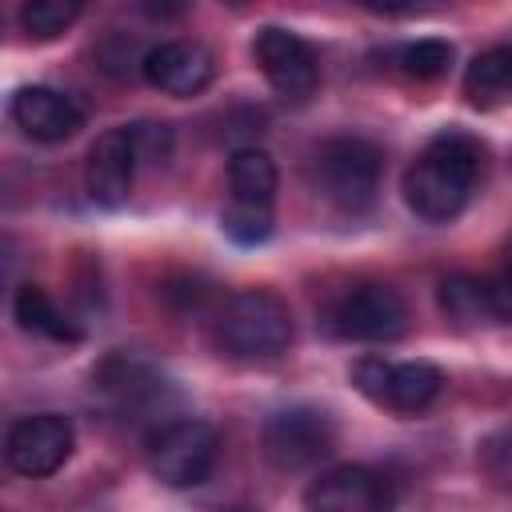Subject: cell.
Returning a JSON list of instances; mask_svg holds the SVG:
<instances>
[{
    "label": "cell",
    "mask_w": 512,
    "mask_h": 512,
    "mask_svg": "<svg viewBox=\"0 0 512 512\" xmlns=\"http://www.w3.org/2000/svg\"><path fill=\"white\" fill-rule=\"evenodd\" d=\"M484 168V144L464 128L436 132L404 172V200L428 224H448L464 212Z\"/></svg>",
    "instance_id": "6da1fadb"
},
{
    "label": "cell",
    "mask_w": 512,
    "mask_h": 512,
    "mask_svg": "<svg viewBox=\"0 0 512 512\" xmlns=\"http://www.w3.org/2000/svg\"><path fill=\"white\" fill-rule=\"evenodd\" d=\"M212 336L232 360H272L292 344V312L276 292L244 288L224 300Z\"/></svg>",
    "instance_id": "7a4b0ae2"
},
{
    "label": "cell",
    "mask_w": 512,
    "mask_h": 512,
    "mask_svg": "<svg viewBox=\"0 0 512 512\" xmlns=\"http://www.w3.org/2000/svg\"><path fill=\"white\" fill-rule=\"evenodd\" d=\"M380 172H384V156L364 136H332L312 152L316 192L352 216L372 208V200L380 192Z\"/></svg>",
    "instance_id": "3957f363"
},
{
    "label": "cell",
    "mask_w": 512,
    "mask_h": 512,
    "mask_svg": "<svg viewBox=\"0 0 512 512\" xmlns=\"http://www.w3.org/2000/svg\"><path fill=\"white\" fill-rule=\"evenodd\" d=\"M216 448H220V436L212 424L192 420V416H176V420H164L148 432L144 452H148V468L160 484L196 488L212 476Z\"/></svg>",
    "instance_id": "277c9868"
},
{
    "label": "cell",
    "mask_w": 512,
    "mask_h": 512,
    "mask_svg": "<svg viewBox=\"0 0 512 512\" xmlns=\"http://www.w3.org/2000/svg\"><path fill=\"white\" fill-rule=\"evenodd\" d=\"M260 444H264V456L272 460V468L300 472L336 448V420L324 408L292 404V408H280L264 420Z\"/></svg>",
    "instance_id": "5b68a950"
},
{
    "label": "cell",
    "mask_w": 512,
    "mask_h": 512,
    "mask_svg": "<svg viewBox=\"0 0 512 512\" xmlns=\"http://www.w3.org/2000/svg\"><path fill=\"white\" fill-rule=\"evenodd\" d=\"M328 328L344 340H396L408 328V308L396 288L364 280L332 300Z\"/></svg>",
    "instance_id": "8992f818"
},
{
    "label": "cell",
    "mask_w": 512,
    "mask_h": 512,
    "mask_svg": "<svg viewBox=\"0 0 512 512\" xmlns=\"http://www.w3.org/2000/svg\"><path fill=\"white\" fill-rule=\"evenodd\" d=\"M92 392L116 416H148L164 408L168 380L152 360L132 356V352H112L92 368Z\"/></svg>",
    "instance_id": "52a82bcc"
},
{
    "label": "cell",
    "mask_w": 512,
    "mask_h": 512,
    "mask_svg": "<svg viewBox=\"0 0 512 512\" xmlns=\"http://www.w3.org/2000/svg\"><path fill=\"white\" fill-rule=\"evenodd\" d=\"M252 56H256L264 80L272 84V92H276L280 100L300 104V100H308V96L316 92V84H320V60H316L312 44H308L304 36L280 28V24H268V28L256 32Z\"/></svg>",
    "instance_id": "ba28073f"
},
{
    "label": "cell",
    "mask_w": 512,
    "mask_h": 512,
    "mask_svg": "<svg viewBox=\"0 0 512 512\" xmlns=\"http://www.w3.org/2000/svg\"><path fill=\"white\" fill-rule=\"evenodd\" d=\"M72 424L60 412H36V416H20L8 424L4 436V456L12 464V472L20 476H52L68 456H72Z\"/></svg>",
    "instance_id": "9c48e42d"
},
{
    "label": "cell",
    "mask_w": 512,
    "mask_h": 512,
    "mask_svg": "<svg viewBox=\"0 0 512 512\" xmlns=\"http://www.w3.org/2000/svg\"><path fill=\"white\" fill-rule=\"evenodd\" d=\"M304 508L308 512H396V492L376 468L340 464L320 472L304 488Z\"/></svg>",
    "instance_id": "30bf717a"
},
{
    "label": "cell",
    "mask_w": 512,
    "mask_h": 512,
    "mask_svg": "<svg viewBox=\"0 0 512 512\" xmlns=\"http://www.w3.org/2000/svg\"><path fill=\"white\" fill-rule=\"evenodd\" d=\"M216 60L200 40H160L148 48L144 80L168 96H196L212 84Z\"/></svg>",
    "instance_id": "8fae6325"
},
{
    "label": "cell",
    "mask_w": 512,
    "mask_h": 512,
    "mask_svg": "<svg viewBox=\"0 0 512 512\" xmlns=\"http://www.w3.org/2000/svg\"><path fill=\"white\" fill-rule=\"evenodd\" d=\"M132 176H136V148L124 128H108L96 136V144L88 148L84 160V188L100 208H120L132 192Z\"/></svg>",
    "instance_id": "7c38bea8"
},
{
    "label": "cell",
    "mask_w": 512,
    "mask_h": 512,
    "mask_svg": "<svg viewBox=\"0 0 512 512\" xmlns=\"http://www.w3.org/2000/svg\"><path fill=\"white\" fill-rule=\"evenodd\" d=\"M12 120L24 136L40 140V144H56V140H68L80 132L84 124V112L72 96L56 92V88H44V84H28L12 96Z\"/></svg>",
    "instance_id": "4fadbf2b"
},
{
    "label": "cell",
    "mask_w": 512,
    "mask_h": 512,
    "mask_svg": "<svg viewBox=\"0 0 512 512\" xmlns=\"http://www.w3.org/2000/svg\"><path fill=\"white\" fill-rule=\"evenodd\" d=\"M444 388V372L432 360H404L388 368L384 404L392 412H424Z\"/></svg>",
    "instance_id": "5bb4252c"
},
{
    "label": "cell",
    "mask_w": 512,
    "mask_h": 512,
    "mask_svg": "<svg viewBox=\"0 0 512 512\" xmlns=\"http://www.w3.org/2000/svg\"><path fill=\"white\" fill-rule=\"evenodd\" d=\"M464 96L472 108H500L512 100V44L488 48L468 64Z\"/></svg>",
    "instance_id": "9a60e30c"
},
{
    "label": "cell",
    "mask_w": 512,
    "mask_h": 512,
    "mask_svg": "<svg viewBox=\"0 0 512 512\" xmlns=\"http://www.w3.org/2000/svg\"><path fill=\"white\" fill-rule=\"evenodd\" d=\"M228 188H232V204L272 208V196H276L272 156L264 148H236L228 160Z\"/></svg>",
    "instance_id": "2e32d148"
},
{
    "label": "cell",
    "mask_w": 512,
    "mask_h": 512,
    "mask_svg": "<svg viewBox=\"0 0 512 512\" xmlns=\"http://www.w3.org/2000/svg\"><path fill=\"white\" fill-rule=\"evenodd\" d=\"M12 316L20 320L24 332H36V336H48V340H80V332L72 328V320L52 304V296L40 288V284H20L16 296H12Z\"/></svg>",
    "instance_id": "e0dca14e"
},
{
    "label": "cell",
    "mask_w": 512,
    "mask_h": 512,
    "mask_svg": "<svg viewBox=\"0 0 512 512\" xmlns=\"http://www.w3.org/2000/svg\"><path fill=\"white\" fill-rule=\"evenodd\" d=\"M440 308L456 328H476L492 320V300H488V280L476 276H448L440 280Z\"/></svg>",
    "instance_id": "ac0fdd59"
},
{
    "label": "cell",
    "mask_w": 512,
    "mask_h": 512,
    "mask_svg": "<svg viewBox=\"0 0 512 512\" xmlns=\"http://www.w3.org/2000/svg\"><path fill=\"white\" fill-rule=\"evenodd\" d=\"M80 16V4L76 0H28L20 8V24L32 40H52L60 36L72 20Z\"/></svg>",
    "instance_id": "d6986e66"
},
{
    "label": "cell",
    "mask_w": 512,
    "mask_h": 512,
    "mask_svg": "<svg viewBox=\"0 0 512 512\" xmlns=\"http://www.w3.org/2000/svg\"><path fill=\"white\" fill-rule=\"evenodd\" d=\"M448 64H452V44L440 40V36H424V40H412V44L400 48V68L416 80H432Z\"/></svg>",
    "instance_id": "ffe728a7"
},
{
    "label": "cell",
    "mask_w": 512,
    "mask_h": 512,
    "mask_svg": "<svg viewBox=\"0 0 512 512\" xmlns=\"http://www.w3.org/2000/svg\"><path fill=\"white\" fill-rule=\"evenodd\" d=\"M220 228L236 244H264L272 236V208H252V204H228L220 216Z\"/></svg>",
    "instance_id": "44dd1931"
},
{
    "label": "cell",
    "mask_w": 512,
    "mask_h": 512,
    "mask_svg": "<svg viewBox=\"0 0 512 512\" xmlns=\"http://www.w3.org/2000/svg\"><path fill=\"white\" fill-rule=\"evenodd\" d=\"M128 136H132V148H136V164H164L172 156V128L168 124H156V120H140V124H128Z\"/></svg>",
    "instance_id": "7402d4cb"
},
{
    "label": "cell",
    "mask_w": 512,
    "mask_h": 512,
    "mask_svg": "<svg viewBox=\"0 0 512 512\" xmlns=\"http://www.w3.org/2000/svg\"><path fill=\"white\" fill-rule=\"evenodd\" d=\"M480 468L484 476L496 484V488H512V424L492 432L484 444H480Z\"/></svg>",
    "instance_id": "603a6c76"
},
{
    "label": "cell",
    "mask_w": 512,
    "mask_h": 512,
    "mask_svg": "<svg viewBox=\"0 0 512 512\" xmlns=\"http://www.w3.org/2000/svg\"><path fill=\"white\" fill-rule=\"evenodd\" d=\"M96 60H100V68H104V72L124 76L128 68H140V72H144L148 52H140V48H136V40H128L124 32H108V36H104V44L96 48Z\"/></svg>",
    "instance_id": "cb8c5ba5"
},
{
    "label": "cell",
    "mask_w": 512,
    "mask_h": 512,
    "mask_svg": "<svg viewBox=\"0 0 512 512\" xmlns=\"http://www.w3.org/2000/svg\"><path fill=\"white\" fill-rule=\"evenodd\" d=\"M388 360H380V356H360L356 364H352V384L368 396V400H376V404H384V388H388Z\"/></svg>",
    "instance_id": "d4e9b609"
},
{
    "label": "cell",
    "mask_w": 512,
    "mask_h": 512,
    "mask_svg": "<svg viewBox=\"0 0 512 512\" xmlns=\"http://www.w3.org/2000/svg\"><path fill=\"white\" fill-rule=\"evenodd\" d=\"M488 300H492V320L512 324V268L488 280Z\"/></svg>",
    "instance_id": "484cf974"
},
{
    "label": "cell",
    "mask_w": 512,
    "mask_h": 512,
    "mask_svg": "<svg viewBox=\"0 0 512 512\" xmlns=\"http://www.w3.org/2000/svg\"><path fill=\"white\" fill-rule=\"evenodd\" d=\"M232 512H248V508H232Z\"/></svg>",
    "instance_id": "4316f807"
}]
</instances>
